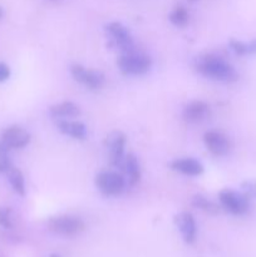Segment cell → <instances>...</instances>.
<instances>
[{
    "instance_id": "14",
    "label": "cell",
    "mask_w": 256,
    "mask_h": 257,
    "mask_svg": "<svg viewBox=\"0 0 256 257\" xmlns=\"http://www.w3.org/2000/svg\"><path fill=\"white\" fill-rule=\"evenodd\" d=\"M57 128L60 133L74 140H85L88 136L87 125L79 120L60 119L57 122Z\"/></svg>"
},
{
    "instance_id": "27",
    "label": "cell",
    "mask_w": 256,
    "mask_h": 257,
    "mask_svg": "<svg viewBox=\"0 0 256 257\" xmlns=\"http://www.w3.org/2000/svg\"><path fill=\"white\" fill-rule=\"evenodd\" d=\"M188 2H191V3H195V2H198V0H188Z\"/></svg>"
},
{
    "instance_id": "28",
    "label": "cell",
    "mask_w": 256,
    "mask_h": 257,
    "mask_svg": "<svg viewBox=\"0 0 256 257\" xmlns=\"http://www.w3.org/2000/svg\"><path fill=\"white\" fill-rule=\"evenodd\" d=\"M50 2H60V0H50Z\"/></svg>"
},
{
    "instance_id": "21",
    "label": "cell",
    "mask_w": 256,
    "mask_h": 257,
    "mask_svg": "<svg viewBox=\"0 0 256 257\" xmlns=\"http://www.w3.org/2000/svg\"><path fill=\"white\" fill-rule=\"evenodd\" d=\"M12 167L13 166L12 161H10L9 148H7L2 142H0V173H7Z\"/></svg>"
},
{
    "instance_id": "1",
    "label": "cell",
    "mask_w": 256,
    "mask_h": 257,
    "mask_svg": "<svg viewBox=\"0 0 256 257\" xmlns=\"http://www.w3.org/2000/svg\"><path fill=\"white\" fill-rule=\"evenodd\" d=\"M195 68L201 75L216 82L231 83L237 80L238 78L235 68L228 64L223 58L215 54L198 57L195 62Z\"/></svg>"
},
{
    "instance_id": "12",
    "label": "cell",
    "mask_w": 256,
    "mask_h": 257,
    "mask_svg": "<svg viewBox=\"0 0 256 257\" xmlns=\"http://www.w3.org/2000/svg\"><path fill=\"white\" fill-rule=\"evenodd\" d=\"M210 115V105L203 100H192L182 110V118L185 122L196 124L207 119Z\"/></svg>"
},
{
    "instance_id": "16",
    "label": "cell",
    "mask_w": 256,
    "mask_h": 257,
    "mask_svg": "<svg viewBox=\"0 0 256 257\" xmlns=\"http://www.w3.org/2000/svg\"><path fill=\"white\" fill-rule=\"evenodd\" d=\"M122 171H124L125 176H127V182L131 186L137 185L141 180V166L137 156L133 155V153L125 155Z\"/></svg>"
},
{
    "instance_id": "8",
    "label": "cell",
    "mask_w": 256,
    "mask_h": 257,
    "mask_svg": "<svg viewBox=\"0 0 256 257\" xmlns=\"http://www.w3.org/2000/svg\"><path fill=\"white\" fill-rule=\"evenodd\" d=\"M70 74L73 79L79 84L84 85L85 88L92 90L100 89L105 84V77L99 70L87 69L80 64H73L70 67Z\"/></svg>"
},
{
    "instance_id": "13",
    "label": "cell",
    "mask_w": 256,
    "mask_h": 257,
    "mask_svg": "<svg viewBox=\"0 0 256 257\" xmlns=\"http://www.w3.org/2000/svg\"><path fill=\"white\" fill-rule=\"evenodd\" d=\"M170 168L175 172L182 173V175L190 176V177L201 176L205 171L202 163L195 158H177L170 163Z\"/></svg>"
},
{
    "instance_id": "7",
    "label": "cell",
    "mask_w": 256,
    "mask_h": 257,
    "mask_svg": "<svg viewBox=\"0 0 256 257\" xmlns=\"http://www.w3.org/2000/svg\"><path fill=\"white\" fill-rule=\"evenodd\" d=\"M104 29L109 39L122 52V54L135 52V42H133L132 35H131L128 28L124 27L122 23L110 22L105 24Z\"/></svg>"
},
{
    "instance_id": "24",
    "label": "cell",
    "mask_w": 256,
    "mask_h": 257,
    "mask_svg": "<svg viewBox=\"0 0 256 257\" xmlns=\"http://www.w3.org/2000/svg\"><path fill=\"white\" fill-rule=\"evenodd\" d=\"M9 77H10L9 65L5 64V63H3V62H0V83L8 80L9 79Z\"/></svg>"
},
{
    "instance_id": "22",
    "label": "cell",
    "mask_w": 256,
    "mask_h": 257,
    "mask_svg": "<svg viewBox=\"0 0 256 257\" xmlns=\"http://www.w3.org/2000/svg\"><path fill=\"white\" fill-rule=\"evenodd\" d=\"M241 193H242L246 198H248V200L256 198V181H245V182L241 185Z\"/></svg>"
},
{
    "instance_id": "3",
    "label": "cell",
    "mask_w": 256,
    "mask_h": 257,
    "mask_svg": "<svg viewBox=\"0 0 256 257\" xmlns=\"http://www.w3.org/2000/svg\"><path fill=\"white\" fill-rule=\"evenodd\" d=\"M84 222L74 215H62L48 221V228L53 233L63 237H74L84 231Z\"/></svg>"
},
{
    "instance_id": "23",
    "label": "cell",
    "mask_w": 256,
    "mask_h": 257,
    "mask_svg": "<svg viewBox=\"0 0 256 257\" xmlns=\"http://www.w3.org/2000/svg\"><path fill=\"white\" fill-rule=\"evenodd\" d=\"M0 226L3 228H9L13 227V220H12V212L9 208L0 207Z\"/></svg>"
},
{
    "instance_id": "4",
    "label": "cell",
    "mask_w": 256,
    "mask_h": 257,
    "mask_svg": "<svg viewBox=\"0 0 256 257\" xmlns=\"http://www.w3.org/2000/svg\"><path fill=\"white\" fill-rule=\"evenodd\" d=\"M95 186L107 197L119 196L127 186V178L115 171H102L95 176Z\"/></svg>"
},
{
    "instance_id": "26",
    "label": "cell",
    "mask_w": 256,
    "mask_h": 257,
    "mask_svg": "<svg viewBox=\"0 0 256 257\" xmlns=\"http://www.w3.org/2000/svg\"><path fill=\"white\" fill-rule=\"evenodd\" d=\"M49 257H60V256L57 255V253H53V255H50Z\"/></svg>"
},
{
    "instance_id": "9",
    "label": "cell",
    "mask_w": 256,
    "mask_h": 257,
    "mask_svg": "<svg viewBox=\"0 0 256 257\" xmlns=\"http://www.w3.org/2000/svg\"><path fill=\"white\" fill-rule=\"evenodd\" d=\"M32 136L20 125H10L2 133L0 142L9 150H22L30 143Z\"/></svg>"
},
{
    "instance_id": "15",
    "label": "cell",
    "mask_w": 256,
    "mask_h": 257,
    "mask_svg": "<svg viewBox=\"0 0 256 257\" xmlns=\"http://www.w3.org/2000/svg\"><path fill=\"white\" fill-rule=\"evenodd\" d=\"M49 115L53 119H70L80 115V108L75 103L65 100V102L58 103L49 108Z\"/></svg>"
},
{
    "instance_id": "5",
    "label": "cell",
    "mask_w": 256,
    "mask_h": 257,
    "mask_svg": "<svg viewBox=\"0 0 256 257\" xmlns=\"http://www.w3.org/2000/svg\"><path fill=\"white\" fill-rule=\"evenodd\" d=\"M105 148L108 151V158L112 167L123 170V163L125 158V145L127 137L120 131H113L105 137Z\"/></svg>"
},
{
    "instance_id": "17",
    "label": "cell",
    "mask_w": 256,
    "mask_h": 257,
    "mask_svg": "<svg viewBox=\"0 0 256 257\" xmlns=\"http://www.w3.org/2000/svg\"><path fill=\"white\" fill-rule=\"evenodd\" d=\"M7 176L8 181H9L10 186H12V188L14 190V192L17 193V195L24 197L25 193H27V188H25V180L22 171L18 170V168L15 167H12L7 172Z\"/></svg>"
},
{
    "instance_id": "20",
    "label": "cell",
    "mask_w": 256,
    "mask_h": 257,
    "mask_svg": "<svg viewBox=\"0 0 256 257\" xmlns=\"http://www.w3.org/2000/svg\"><path fill=\"white\" fill-rule=\"evenodd\" d=\"M230 48L235 54L237 55H248L256 53V39L251 40L250 43L238 42V40H231Z\"/></svg>"
},
{
    "instance_id": "19",
    "label": "cell",
    "mask_w": 256,
    "mask_h": 257,
    "mask_svg": "<svg viewBox=\"0 0 256 257\" xmlns=\"http://www.w3.org/2000/svg\"><path fill=\"white\" fill-rule=\"evenodd\" d=\"M190 19V15H188L187 9L182 5H178L176 7L172 12L168 15V20L171 22V24L175 25L177 28H183L188 23Z\"/></svg>"
},
{
    "instance_id": "10",
    "label": "cell",
    "mask_w": 256,
    "mask_h": 257,
    "mask_svg": "<svg viewBox=\"0 0 256 257\" xmlns=\"http://www.w3.org/2000/svg\"><path fill=\"white\" fill-rule=\"evenodd\" d=\"M203 142L211 155L223 157L231 151V142L223 133L218 131H208L203 135Z\"/></svg>"
},
{
    "instance_id": "18",
    "label": "cell",
    "mask_w": 256,
    "mask_h": 257,
    "mask_svg": "<svg viewBox=\"0 0 256 257\" xmlns=\"http://www.w3.org/2000/svg\"><path fill=\"white\" fill-rule=\"evenodd\" d=\"M191 205L195 208L203 211L206 213H210V215H216V213L220 212V208L216 205L215 202H212L211 200H208L206 196L203 195H195L191 200Z\"/></svg>"
},
{
    "instance_id": "6",
    "label": "cell",
    "mask_w": 256,
    "mask_h": 257,
    "mask_svg": "<svg viewBox=\"0 0 256 257\" xmlns=\"http://www.w3.org/2000/svg\"><path fill=\"white\" fill-rule=\"evenodd\" d=\"M218 201L225 211L235 216H242L248 212L250 200L241 192L233 190H222L218 193Z\"/></svg>"
},
{
    "instance_id": "11",
    "label": "cell",
    "mask_w": 256,
    "mask_h": 257,
    "mask_svg": "<svg viewBox=\"0 0 256 257\" xmlns=\"http://www.w3.org/2000/svg\"><path fill=\"white\" fill-rule=\"evenodd\" d=\"M175 223L182 236L183 241L188 245H192L197 238V223H196L195 217L190 212H180L176 215Z\"/></svg>"
},
{
    "instance_id": "25",
    "label": "cell",
    "mask_w": 256,
    "mask_h": 257,
    "mask_svg": "<svg viewBox=\"0 0 256 257\" xmlns=\"http://www.w3.org/2000/svg\"><path fill=\"white\" fill-rule=\"evenodd\" d=\"M3 14H4V12H3V9H2V8H0V18L3 17Z\"/></svg>"
},
{
    "instance_id": "2",
    "label": "cell",
    "mask_w": 256,
    "mask_h": 257,
    "mask_svg": "<svg viewBox=\"0 0 256 257\" xmlns=\"http://www.w3.org/2000/svg\"><path fill=\"white\" fill-rule=\"evenodd\" d=\"M117 65L122 74L128 75V77H138V75H145L146 73L150 72L152 67V60L148 55L135 50L131 53H123L118 58Z\"/></svg>"
}]
</instances>
